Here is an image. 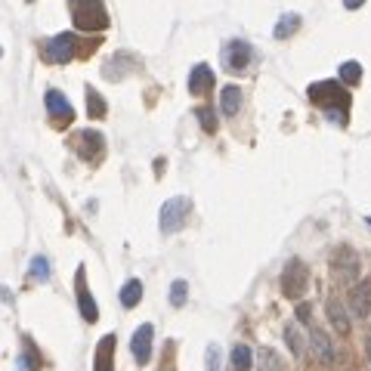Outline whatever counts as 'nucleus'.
<instances>
[{
	"label": "nucleus",
	"instance_id": "nucleus-1",
	"mask_svg": "<svg viewBox=\"0 0 371 371\" xmlns=\"http://www.w3.org/2000/svg\"><path fill=\"white\" fill-rule=\"evenodd\" d=\"M309 102L319 105L337 127H346V121H350V93H346V87H340L337 80L313 84L309 87Z\"/></svg>",
	"mask_w": 371,
	"mask_h": 371
},
{
	"label": "nucleus",
	"instance_id": "nucleus-2",
	"mask_svg": "<svg viewBox=\"0 0 371 371\" xmlns=\"http://www.w3.org/2000/svg\"><path fill=\"white\" fill-rule=\"evenodd\" d=\"M71 6V19L80 31H102L109 25V12H105L102 0H68Z\"/></svg>",
	"mask_w": 371,
	"mask_h": 371
},
{
	"label": "nucleus",
	"instance_id": "nucleus-3",
	"mask_svg": "<svg viewBox=\"0 0 371 371\" xmlns=\"http://www.w3.org/2000/svg\"><path fill=\"white\" fill-rule=\"evenodd\" d=\"M359 272H362V263H359L356 251H352V247H346V245H340L337 251H334V257H331V276H334V282L350 288V284L359 282Z\"/></svg>",
	"mask_w": 371,
	"mask_h": 371
},
{
	"label": "nucleus",
	"instance_id": "nucleus-4",
	"mask_svg": "<svg viewBox=\"0 0 371 371\" xmlns=\"http://www.w3.org/2000/svg\"><path fill=\"white\" fill-rule=\"evenodd\" d=\"M192 210V201L186 195H177V198H167L164 207H161V232L170 235V232H179L186 226V216Z\"/></svg>",
	"mask_w": 371,
	"mask_h": 371
},
{
	"label": "nucleus",
	"instance_id": "nucleus-5",
	"mask_svg": "<svg viewBox=\"0 0 371 371\" xmlns=\"http://www.w3.org/2000/svg\"><path fill=\"white\" fill-rule=\"evenodd\" d=\"M306 284H309V269L303 266V260H297V257L288 260V266L282 272V294L297 300V297H303Z\"/></svg>",
	"mask_w": 371,
	"mask_h": 371
},
{
	"label": "nucleus",
	"instance_id": "nucleus-6",
	"mask_svg": "<svg viewBox=\"0 0 371 371\" xmlns=\"http://www.w3.org/2000/svg\"><path fill=\"white\" fill-rule=\"evenodd\" d=\"M220 59H223V68H226V71H245L254 62V49H251V43H245V41H229L226 47H223Z\"/></svg>",
	"mask_w": 371,
	"mask_h": 371
},
{
	"label": "nucleus",
	"instance_id": "nucleus-7",
	"mask_svg": "<svg viewBox=\"0 0 371 371\" xmlns=\"http://www.w3.org/2000/svg\"><path fill=\"white\" fill-rule=\"evenodd\" d=\"M74 34H56L53 41H47V47H43V56H47L49 62H59V65H65V62L74 59Z\"/></svg>",
	"mask_w": 371,
	"mask_h": 371
},
{
	"label": "nucleus",
	"instance_id": "nucleus-8",
	"mask_svg": "<svg viewBox=\"0 0 371 371\" xmlns=\"http://www.w3.org/2000/svg\"><path fill=\"white\" fill-rule=\"evenodd\" d=\"M152 337H155V328L148 325H139L133 331V340H130V350H133V359L136 365H148V356H152Z\"/></svg>",
	"mask_w": 371,
	"mask_h": 371
},
{
	"label": "nucleus",
	"instance_id": "nucleus-9",
	"mask_svg": "<svg viewBox=\"0 0 371 371\" xmlns=\"http://www.w3.org/2000/svg\"><path fill=\"white\" fill-rule=\"evenodd\" d=\"M47 111H49V117H53L56 124H68L74 117V109H71V102L65 99V93L62 90H47Z\"/></svg>",
	"mask_w": 371,
	"mask_h": 371
},
{
	"label": "nucleus",
	"instance_id": "nucleus-10",
	"mask_svg": "<svg viewBox=\"0 0 371 371\" xmlns=\"http://www.w3.org/2000/svg\"><path fill=\"white\" fill-rule=\"evenodd\" d=\"M350 313L356 319H368L371 315V282H356L350 291Z\"/></svg>",
	"mask_w": 371,
	"mask_h": 371
},
{
	"label": "nucleus",
	"instance_id": "nucleus-11",
	"mask_svg": "<svg viewBox=\"0 0 371 371\" xmlns=\"http://www.w3.org/2000/svg\"><path fill=\"white\" fill-rule=\"evenodd\" d=\"M78 306H80V315H84V322H96V319H99L96 300H93L90 288H87V272H84V266L78 269Z\"/></svg>",
	"mask_w": 371,
	"mask_h": 371
},
{
	"label": "nucleus",
	"instance_id": "nucleus-12",
	"mask_svg": "<svg viewBox=\"0 0 371 371\" xmlns=\"http://www.w3.org/2000/svg\"><path fill=\"white\" fill-rule=\"evenodd\" d=\"M105 148V139L102 133H96V130H84V133H78V152L84 161H96L99 155H102Z\"/></svg>",
	"mask_w": 371,
	"mask_h": 371
},
{
	"label": "nucleus",
	"instance_id": "nucleus-13",
	"mask_svg": "<svg viewBox=\"0 0 371 371\" xmlns=\"http://www.w3.org/2000/svg\"><path fill=\"white\" fill-rule=\"evenodd\" d=\"M328 319H331V325H334V331L337 334H350V328H352V322H350V313H346V306H344V300L340 297H328Z\"/></svg>",
	"mask_w": 371,
	"mask_h": 371
},
{
	"label": "nucleus",
	"instance_id": "nucleus-14",
	"mask_svg": "<svg viewBox=\"0 0 371 371\" xmlns=\"http://www.w3.org/2000/svg\"><path fill=\"white\" fill-rule=\"evenodd\" d=\"M309 346H313L319 362H325V365L334 362V346H331V340H328V334L322 331V328H309Z\"/></svg>",
	"mask_w": 371,
	"mask_h": 371
},
{
	"label": "nucleus",
	"instance_id": "nucleus-15",
	"mask_svg": "<svg viewBox=\"0 0 371 371\" xmlns=\"http://www.w3.org/2000/svg\"><path fill=\"white\" fill-rule=\"evenodd\" d=\"M214 90V71H210L207 65H195L189 74V93H195V96H204V93Z\"/></svg>",
	"mask_w": 371,
	"mask_h": 371
},
{
	"label": "nucleus",
	"instance_id": "nucleus-16",
	"mask_svg": "<svg viewBox=\"0 0 371 371\" xmlns=\"http://www.w3.org/2000/svg\"><path fill=\"white\" fill-rule=\"evenodd\" d=\"M96 371H115V334L102 337L96 346Z\"/></svg>",
	"mask_w": 371,
	"mask_h": 371
},
{
	"label": "nucleus",
	"instance_id": "nucleus-17",
	"mask_svg": "<svg viewBox=\"0 0 371 371\" xmlns=\"http://www.w3.org/2000/svg\"><path fill=\"white\" fill-rule=\"evenodd\" d=\"M238 109H241V90H238V87H223V93H220L223 117H235V115H238Z\"/></svg>",
	"mask_w": 371,
	"mask_h": 371
},
{
	"label": "nucleus",
	"instance_id": "nucleus-18",
	"mask_svg": "<svg viewBox=\"0 0 371 371\" xmlns=\"http://www.w3.org/2000/svg\"><path fill=\"white\" fill-rule=\"evenodd\" d=\"M257 371H284L282 356L272 346H260L257 350Z\"/></svg>",
	"mask_w": 371,
	"mask_h": 371
},
{
	"label": "nucleus",
	"instance_id": "nucleus-19",
	"mask_svg": "<svg viewBox=\"0 0 371 371\" xmlns=\"http://www.w3.org/2000/svg\"><path fill=\"white\" fill-rule=\"evenodd\" d=\"M297 28H300V16H297V12H284L276 22V28H272V37H276V41H284V37H291Z\"/></svg>",
	"mask_w": 371,
	"mask_h": 371
},
{
	"label": "nucleus",
	"instance_id": "nucleus-20",
	"mask_svg": "<svg viewBox=\"0 0 371 371\" xmlns=\"http://www.w3.org/2000/svg\"><path fill=\"white\" fill-rule=\"evenodd\" d=\"M139 300H142V282H139V278H130V282H124V288H121V306L124 309H133Z\"/></svg>",
	"mask_w": 371,
	"mask_h": 371
},
{
	"label": "nucleus",
	"instance_id": "nucleus-21",
	"mask_svg": "<svg viewBox=\"0 0 371 371\" xmlns=\"http://www.w3.org/2000/svg\"><path fill=\"white\" fill-rule=\"evenodd\" d=\"M254 365V350L245 344L232 346V371H247Z\"/></svg>",
	"mask_w": 371,
	"mask_h": 371
},
{
	"label": "nucleus",
	"instance_id": "nucleus-22",
	"mask_svg": "<svg viewBox=\"0 0 371 371\" xmlns=\"http://www.w3.org/2000/svg\"><path fill=\"white\" fill-rule=\"evenodd\" d=\"M284 340H288V350L294 352V356H303V350H306V340H303L300 328L291 322V325H284Z\"/></svg>",
	"mask_w": 371,
	"mask_h": 371
},
{
	"label": "nucleus",
	"instance_id": "nucleus-23",
	"mask_svg": "<svg viewBox=\"0 0 371 371\" xmlns=\"http://www.w3.org/2000/svg\"><path fill=\"white\" fill-rule=\"evenodd\" d=\"M340 80H344L346 87H356L359 80H362V65H359V62H344V65H340Z\"/></svg>",
	"mask_w": 371,
	"mask_h": 371
},
{
	"label": "nucleus",
	"instance_id": "nucleus-24",
	"mask_svg": "<svg viewBox=\"0 0 371 371\" xmlns=\"http://www.w3.org/2000/svg\"><path fill=\"white\" fill-rule=\"evenodd\" d=\"M87 115L90 117H102L105 115V99L99 96L93 87H87Z\"/></svg>",
	"mask_w": 371,
	"mask_h": 371
},
{
	"label": "nucleus",
	"instance_id": "nucleus-25",
	"mask_svg": "<svg viewBox=\"0 0 371 371\" xmlns=\"http://www.w3.org/2000/svg\"><path fill=\"white\" fill-rule=\"evenodd\" d=\"M186 297H189V284H186L183 278H177V282L170 284V306H183Z\"/></svg>",
	"mask_w": 371,
	"mask_h": 371
},
{
	"label": "nucleus",
	"instance_id": "nucleus-26",
	"mask_svg": "<svg viewBox=\"0 0 371 371\" xmlns=\"http://www.w3.org/2000/svg\"><path fill=\"white\" fill-rule=\"evenodd\" d=\"M31 276L41 278V282H47V278H49V263H47V257H34V260H31Z\"/></svg>",
	"mask_w": 371,
	"mask_h": 371
},
{
	"label": "nucleus",
	"instance_id": "nucleus-27",
	"mask_svg": "<svg viewBox=\"0 0 371 371\" xmlns=\"http://www.w3.org/2000/svg\"><path fill=\"white\" fill-rule=\"evenodd\" d=\"M198 121H201V127L207 130V133H216V115H214V109H207V105H204V109L198 111Z\"/></svg>",
	"mask_w": 371,
	"mask_h": 371
},
{
	"label": "nucleus",
	"instance_id": "nucleus-28",
	"mask_svg": "<svg viewBox=\"0 0 371 371\" xmlns=\"http://www.w3.org/2000/svg\"><path fill=\"white\" fill-rule=\"evenodd\" d=\"M207 371H220V346L216 344L207 346Z\"/></svg>",
	"mask_w": 371,
	"mask_h": 371
},
{
	"label": "nucleus",
	"instance_id": "nucleus-29",
	"mask_svg": "<svg viewBox=\"0 0 371 371\" xmlns=\"http://www.w3.org/2000/svg\"><path fill=\"white\" fill-rule=\"evenodd\" d=\"M297 319H300V322H309V303H300V309H297Z\"/></svg>",
	"mask_w": 371,
	"mask_h": 371
},
{
	"label": "nucleus",
	"instance_id": "nucleus-30",
	"mask_svg": "<svg viewBox=\"0 0 371 371\" xmlns=\"http://www.w3.org/2000/svg\"><path fill=\"white\" fill-rule=\"evenodd\" d=\"M365 3V0H344V6H346V10H359V6H362Z\"/></svg>",
	"mask_w": 371,
	"mask_h": 371
},
{
	"label": "nucleus",
	"instance_id": "nucleus-31",
	"mask_svg": "<svg viewBox=\"0 0 371 371\" xmlns=\"http://www.w3.org/2000/svg\"><path fill=\"white\" fill-rule=\"evenodd\" d=\"M365 356H368V362H371V331H368V337H365Z\"/></svg>",
	"mask_w": 371,
	"mask_h": 371
},
{
	"label": "nucleus",
	"instance_id": "nucleus-32",
	"mask_svg": "<svg viewBox=\"0 0 371 371\" xmlns=\"http://www.w3.org/2000/svg\"><path fill=\"white\" fill-rule=\"evenodd\" d=\"M0 53H3V49H0Z\"/></svg>",
	"mask_w": 371,
	"mask_h": 371
},
{
	"label": "nucleus",
	"instance_id": "nucleus-33",
	"mask_svg": "<svg viewBox=\"0 0 371 371\" xmlns=\"http://www.w3.org/2000/svg\"><path fill=\"white\" fill-rule=\"evenodd\" d=\"M28 3H31V0H28Z\"/></svg>",
	"mask_w": 371,
	"mask_h": 371
}]
</instances>
